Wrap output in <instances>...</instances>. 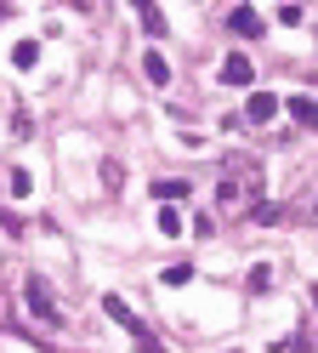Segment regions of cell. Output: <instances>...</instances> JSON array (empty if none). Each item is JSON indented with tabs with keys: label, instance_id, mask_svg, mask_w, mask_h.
Here are the masks:
<instances>
[{
	"label": "cell",
	"instance_id": "cell-5",
	"mask_svg": "<svg viewBox=\"0 0 318 353\" xmlns=\"http://www.w3.org/2000/svg\"><path fill=\"white\" fill-rule=\"evenodd\" d=\"M273 114H279V97H273V92H250V103H244V120H250V125H267Z\"/></svg>",
	"mask_w": 318,
	"mask_h": 353
},
{
	"label": "cell",
	"instance_id": "cell-17",
	"mask_svg": "<svg viewBox=\"0 0 318 353\" xmlns=\"http://www.w3.org/2000/svg\"><path fill=\"white\" fill-rule=\"evenodd\" d=\"M267 279H273V268H267V262H256V268H250V291H267Z\"/></svg>",
	"mask_w": 318,
	"mask_h": 353
},
{
	"label": "cell",
	"instance_id": "cell-1",
	"mask_svg": "<svg viewBox=\"0 0 318 353\" xmlns=\"http://www.w3.org/2000/svg\"><path fill=\"white\" fill-rule=\"evenodd\" d=\"M262 205V165L244 160V154H227L222 160V176H216V216L239 223Z\"/></svg>",
	"mask_w": 318,
	"mask_h": 353
},
{
	"label": "cell",
	"instance_id": "cell-9",
	"mask_svg": "<svg viewBox=\"0 0 318 353\" xmlns=\"http://www.w3.org/2000/svg\"><path fill=\"white\" fill-rule=\"evenodd\" d=\"M153 194H159L165 205H176L182 194H188V183H182V176H165V183H153Z\"/></svg>",
	"mask_w": 318,
	"mask_h": 353
},
{
	"label": "cell",
	"instance_id": "cell-13",
	"mask_svg": "<svg viewBox=\"0 0 318 353\" xmlns=\"http://www.w3.org/2000/svg\"><path fill=\"white\" fill-rule=\"evenodd\" d=\"M142 69H148V80H153V85H165V80H171V63H165V57H159V52H153V57L142 63Z\"/></svg>",
	"mask_w": 318,
	"mask_h": 353
},
{
	"label": "cell",
	"instance_id": "cell-3",
	"mask_svg": "<svg viewBox=\"0 0 318 353\" xmlns=\"http://www.w3.org/2000/svg\"><path fill=\"white\" fill-rule=\"evenodd\" d=\"M103 314H108L114 325H125V330H131L136 342H148V330H142V319H136V314H131V302H120V296H114V291L103 296Z\"/></svg>",
	"mask_w": 318,
	"mask_h": 353
},
{
	"label": "cell",
	"instance_id": "cell-14",
	"mask_svg": "<svg viewBox=\"0 0 318 353\" xmlns=\"http://www.w3.org/2000/svg\"><path fill=\"white\" fill-rule=\"evenodd\" d=\"M159 234H182V216H176V205H159Z\"/></svg>",
	"mask_w": 318,
	"mask_h": 353
},
{
	"label": "cell",
	"instance_id": "cell-2",
	"mask_svg": "<svg viewBox=\"0 0 318 353\" xmlns=\"http://www.w3.org/2000/svg\"><path fill=\"white\" fill-rule=\"evenodd\" d=\"M17 314L29 319L34 336H63V330H68V307L57 296V285L40 279V274H29V279L17 285Z\"/></svg>",
	"mask_w": 318,
	"mask_h": 353
},
{
	"label": "cell",
	"instance_id": "cell-8",
	"mask_svg": "<svg viewBox=\"0 0 318 353\" xmlns=\"http://www.w3.org/2000/svg\"><path fill=\"white\" fill-rule=\"evenodd\" d=\"M284 108L295 114V125H307V131H318V103H312V97H290Z\"/></svg>",
	"mask_w": 318,
	"mask_h": 353
},
{
	"label": "cell",
	"instance_id": "cell-6",
	"mask_svg": "<svg viewBox=\"0 0 318 353\" xmlns=\"http://www.w3.org/2000/svg\"><path fill=\"white\" fill-rule=\"evenodd\" d=\"M227 29H233V34H250V40H256V34H262V17L250 12V6H233V12H227Z\"/></svg>",
	"mask_w": 318,
	"mask_h": 353
},
{
	"label": "cell",
	"instance_id": "cell-16",
	"mask_svg": "<svg viewBox=\"0 0 318 353\" xmlns=\"http://www.w3.org/2000/svg\"><path fill=\"white\" fill-rule=\"evenodd\" d=\"M103 183H108V188H120V183H125V165H120V160H108V165H103Z\"/></svg>",
	"mask_w": 318,
	"mask_h": 353
},
{
	"label": "cell",
	"instance_id": "cell-15",
	"mask_svg": "<svg viewBox=\"0 0 318 353\" xmlns=\"http://www.w3.org/2000/svg\"><path fill=\"white\" fill-rule=\"evenodd\" d=\"M193 279V268H188V262H176V268H165V274H159V285H188Z\"/></svg>",
	"mask_w": 318,
	"mask_h": 353
},
{
	"label": "cell",
	"instance_id": "cell-11",
	"mask_svg": "<svg viewBox=\"0 0 318 353\" xmlns=\"http://www.w3.org/2000/svg\"><path fill=\"white\" fill-rule=\"evenodd\" d=\"M136 12H142V29L159 40V34H165V12H159V6H136Z\"/></svg>",
	"mask_w": 318,
	"mask_h": 353
},
{
	"label": "cell",
	"instance_id": "cell-4",
	"mask_svg": "<svg viewBox=\"0 0 318 353\" xmlns=\"http://www.w3.org/2000/svg\"><path fill=\"white\" fill-rule=\"evenodd\" d=\"M284 216H290V223H307V228H318V188L295 194V200L284 205Z\"/></svg>",
	"mask_w": 318,
	"mask_h": 353
},
{
	"label": "cell",
	"instance_id": "cell-10",
	"mask_svg": "<svg viewBox=\"0 0 318 353\" xmlns=\"http://www.w3.org/2000/svg\"><path fill=\"white\" fill-rule=\"evenodd\" d=\"M12 63H17V69H34V63H40V40H23V46L12 52Z\"/></svg>",
	"mask_w": 318,
	"mask_h": 353
},
{
	"label": "cell",
	"instance_id": "cell-7",
	"mask_svg": "<svg viewBox=\"0 0 318 353\" xmlns=\"http://www.w3.org/2000/svg\"><path fill=\"white\" fill-rule=\"evenodd\" d=\"M250 74H256V69H250V57H227L216 80H222V85H250Z\"/></svg>",
	"mask_w": 318,
	"mask_h": 353
},
{
	"label": "cell",
	"instance_id": "cell-12",
	"mask_svg": "<svg viewBox=\"0 0 318 353\" xmlns=\"http://www.w3.org/2000/svg\"><path fill=\"white\" fill-rule=\"evenodd\" d=\"M279 216H284V205H273V200H262L256 211H250V223H262V228H267V223H279Z\"/></svg>",
	"mask_w": 318,
	"mask_h": 353
},
{
	"label": "cell",
	"instance_id": "cell-18",
	"mask_svg": "<svg viewBox=\"0 0 318 353\" xmlns=\"http://www.w3.org/2000/svg\"><path fill=\"white\" fill-rule=\"evenodd\" d=\"M312 307H318V285H312Z\"/></svg>",
	"mask_w": 318,
	"mask_h": 353
}]
</instances>
